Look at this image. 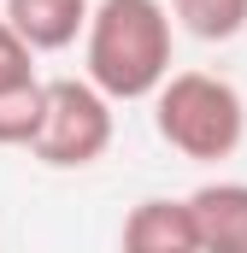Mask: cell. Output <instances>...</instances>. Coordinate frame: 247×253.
I'll return each mask as SVG.
<instances>
[{
    "instance_id": "obj_2",
    "label": "cell",
    "mask_w": 247,
    "mask_h": 253,
    "mask_svg": "<svg viewBox=\"0 0 247 253\" xmlns=\"http://www.w3.org/2000/svg\"><path fill=\"white\" fill-rule=\"evenodd\" d=\"M153 129L183 159H230L247 135V100L218 71H171L153 94Z\"/></svg>"
},
{
    "instance_id": "obj_1",
    "label": "cell",
    "mask_w": 247,
    "mask_h": 253,
    "mask_svg": "<svg viewBox=\"0 0 247 253\" xmlns=\"http://www.w3.org/2000/svg\"><path fill=\"white\" fill-rule=\"evenodd\" d=\"M171 12L159 0H100L88 6L82 30V65L88 83L118 106V100H153L159 83L171 77Z\"/></svg>"
},
{
    "instance_id": "obj_7",
    "label": "cell",
    "mask_w": 247,
    "mask_h": 253,
    "mask_svg": "<svg viewBox=\"0 0 247 253\" xmlns=\"http://www.w3.org/2000/svg\"><path fill=\"white\" fill-rule=\"evenodd\" d=\"M171 18L194 42H236L247 30V0H171Z\"/></svg>"
},
{
    "instance_id": "obj_4",
    "label": "cell",
    "mask_w": 247,
    "mask_h": 253,
    "mask_svg": "<svg viewBox=\"0 0 247 253\" xmlns=\"http://www.w3.org/2000/svg\"><path fill=\"white\" fill-rule=\"evenodd\" d=\"M30 53H65L88 30V0H6L0 12Z\"/></svg>"
},
{
    "instance_id": "obj_5",
    "label": "cell",
    "mask_w": 247,
    "mask_h": 253,
    "mask_svg": "<svg viewBox=\"0 0 247 253\" xmlns=\"http://www.w3.org/2000/svg\"><path fill=\"white\" fill-rule=\"evenodd\" d=\"M124 253H200V230L188 200H141L124 218Z\"/></svg>"
},
{
    "instance_id": "obj_3",
    "label": "cell",
    "mask_w": 247,
    "mask_h": 253,
    "mask_svg": "<svg viewBox=\"0 0 247 253\" xmlns=\"http://www.w3.org/2000/svg\"><path fill=\"white\" fill-rule=\"evenodd\" d=\"M112 147V100L88 77H53L41 83V129L30 153L53 171H82Z\"/></svg>"
},
{
    "instance_id": "obj_9",
    "label": "cell",
    "mask_w": 247,
    "mask_h": 253,
    "mask_svg": "<svg viewBox=\"0 0 247 253\" xmlns=\"http://www.w3.org/2000/svg\"><path fill=\"white\" fill-rule=\"evenodd\" d=\"M36 83V53L18 42V30L0 18V88H24Z\"/></svg>"
},
{
    "instance_id": "obj_6",
    "label": "cell",
    "mask_w": 247,
    "mask_h": 253,
    "mask_svg": "<svg viewBox=\"0 0 247 253\" xmlns=\"http://www.w3.org/2000/svg\"><path fill=\"white\" fill-rule=\"evenodd\" d=\"M200 253H247V183H206L188 194Z\"/></svg>"
},
{
    "instance_id": "obj_8",
    "label": "cell",
    "mask_w": 247,
    "mask_h": 253,
    "mask_svg": "<svg viewBox=\"0 0 247 253\" xmlns=\"http://www.w3.org/2000/svg\"><path fill=\"white\" fill-rule=\"evenodd\" d=\"M41 129V77L24 88H0V147H30Z\"/></svg>"
}]
</instances>
